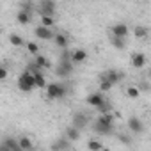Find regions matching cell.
Segmentation results:
<instances>
[{"mask_svg":"<svg viewBox=\"0 0 151 151\" xmlns=\"http://www.w3.org/2000/svg\"><path fill=\"white\" fill-rule=\"evenodd\" d=\"M86 124H87V117H86V114H82V112H75V114H73L71 126L82 130V128H86Z\"/></svg>","mask_w":151,"mask_h":151,"instance_id":"9","label":"cell"},{"mask_svg":"<svg viewBox=\"0 0 151 151\" xmlns=\"http://www.w3.org/2000/svg\"><path fill=\"white\" fill-rule=\"evenodd\" d=\"M55 45L59 46V48H62V50H68V45H69V39H68V36L66 34H55Z\"/></svg>","mask_w":151,"mask_h":151,"instance_id":"17","label":"cell"},{"mask_svg":"<svg viewBox=\"0 0 151 151\" xmlns=\"http://www.w3.org/2000/svg\"><path fill=\"white\" fill-rule=\"evenodd\" d=\"M87 147L89 151H103V142H100L98 139H91L87 142Z\"/></svg>","mask_w":151,"mask_h":151,"instance_id":"22","label":"cell"},{"mask_svg":"<svg viewBox=\"0 0 151 151\" xmlns=\"http://www.w3.org/2000/svg\"><path fill=\"white\" fill-rule=\"evenodd\" d=\"M110 41H112V46L117 48V50H124V46H126V45H124V39H121V37H114V36H112Z\"/></svg>","mask_w":151,"mask_h":151,"instance_id":"27","label":"cell"},{"mask_svg":"<svg viewBox=\"0 0 151 151\" xmlns=\"http://www.w3.org/2000/svg\"><path fill=\"white\" fill-rule=\"evenodd\" d=\"M103 77H105L112 86H117V84H119V80L123 78V75H121L117 69H107V71L103 73Z\"/></svg>","mask_w":151,"mask_h":151,"instance_id":"12","label":"cell"},{"mask_svg":"<svg viewBox=\"0 0 151 151\" xmlns=\"http://www.w3.org/2000/svg\"><path fill=\"white\" fill-rule=\"evenodd\" d=\"M25 46H27V52H29V53H32V55H39V53H37V52H39V46H37L36 43H27Z\"/></svg>","mask_w":151,"mask_h":151,"instance_id":"29","label":"cell"},{"mask_svg":"<svg viewBox=\"0 0 151 151\" xmlns=\"http://www.w3.org/2000/svg\"><path fill=\"white\" fill-rule=\"evenodd\" d=\"M34 62L41 68V69H45V68H50V62H48V59L45 57V55H36L34 57Z\"/></svg>","mask_w":151,"mask_h":151,"instance_id":"25","label":"cell"},{"mask_svg":"<svg viewBox=\"0 0 151 151\" xmlns=\"http://www.w3.org/2000/svg\"><path fill=\"white\" fill-rule=\"evenodd\" d=\"M6 78H7V69L2 68V69H0V80H6Z\"/></svg>","mask_w":151,"mask_h":151,"instance_id":"31","label":"cell"},{"mask_svg":"<svg viewBox=\"0 0 151 151\" xmlns=\"http://www.w3.org/2000/svg\"><path fill=\"white\" fill-rule=\"evenodd\" d=\"M103 151H110V149H107V147H103Z\"/></svg>","mask_w":151,"mask_h":151,"instance_id":"34","label":"cell"},{"mask_svg":"<svg viewBox=\"0 0 151 151\" xmlns=\"http://www.w3.org/2000/svg\"><path fill=\"white\" fill-rule=\"evenodd\" d=\"M66 139H68L69 142H77V140L80 139V130L75 128V126H68V130H66Z\"/></svg>","mask_w":151,"mask_h":151,"instance_id":"16","label":"cell"},{"mask_svg":"<svg viewBox=\"0 0 151 151\" xmlns=\"http://www.w3.org/2000/svg\"><path fill=\"white\" fill-rule=\"evenodd\" d=\"M50 149H52V151H68V149H69V140H68L66 137L57 139V140H53V142H52Z\"/></svg>","mask_w":151,"mask_h":151,"instance_id":"13","label":"cell"},{"mask_svg":"<svg viewBox=\"0 0 151 151\" xmlns=\"http://www.w3.org/2000/svg\"><path fill=\"white\" fill-rule=\"evenodd\" d=\"M147 34H149V30H147V27H144V25H137V27L133 29V36H135L137 39H146Z\"/></svg>","mask_w":151,"mask_h":151,"instance_id":"19","label":"cell"},{"mask_svg":"<svg viewBox=\"0 0 151 151\" xmlns=\"http://www.w3.org/2000/svg\"><path fill=\"white\" fill-rule=\"evenodd\" d=\"M34 6L32 2H20V11H27V13H32Z\"/></svg>","mask_w":151,"mask_h":151,"instance_id":"30","label":"cell"},{"mask_svg":"<svg viewBox=\"0 0 151 151\" xmlns=\"http://www.w3.org/2000/svg\"><path fill=\"white\" fill-rule=\"evenodd\" d=\"M112 87H114V86H112L105 77H103V75H101V77H100V91H101V93H109Z\"/></svg>","mask_w":151,"mask_h":151,"instance_id":"24","label":"cell"},{"mask_svg":"<svg viewBox=\"0 0 151 151\" xmlns=\"http://www.w3.org/2000/svg\"><path fill=\"white\" fill-rule=\"evenodd\" d=\"M86 59H87V52L86 50H82V48L73 50V57H71L73 64H82V62H86Z\"/></svg>","mask_w":151,"mask_h":151,"instance_id":"14","label":"cell"},{"mask_svg":"<svg viewBox=\"0 0 151 151\" xmlns=\"http://www.w3.org/2000/svg\"><path fill=\"white\" fill-rule=\"evenodd\" d=\"M86 101H87V105H91V107H94V109H100V107H101L107 100H105L103 93H101V91H98V93L89 94V96L86 98Z\"/></svg>","mask_w":151,"mask_h":151,"instance_id":"5","label":"cell"},{"mask_svg":"<svg viewBox=\"0 0 151 151\" xmlns=\"http://www.w3.org/2000/svg\"><path fill=\"white\" fill-rule=\"evenodd\" d=\"M68 89L64 84H57V82H50L48 87H46V96L50 100H62L66 96Z\"/></svg>","mask_w":151,"mask_h":151,"instance_id":"3","label":"cell"},{"mask_svg":"<svg viewBox=\"0 0 151 151\" xmlns=\"http://www.w3.org/2000/svg\"><path fill=\"white\" fill-rule=\"evenodd\" d=\"M126 96H128L130 100H137V98L140 96V89H139L137 86H128V89H126Z\"/></svg>","mask_w":151,"mask_h":151,"instance_id":"21","label":"cell"},{"mask_svg":"<svg viewBox=\"0 0 151 151\" xmlns=\"http://www.w3.org/2000/svg\"><path fill=\"white\" fill-rule=\"evenodd\" d=\"M130 62H132V66H133L135 69H142V68L146 66V55L140 53V52H135V53L132 55Z\"/></svg>","mask_w":151,"mask_h":151,"instance_id":"11","label":"cell"},{"mask_svg":"<svg viewBox=\"0 0 151 151\" xmlns=\"http://www.w3.org/2000/svg\"><path fill=\"white\" fill-rule=\"evenodd\" d=\"M2 144H4L6 147H9L11 151H23L22 146H20V142H18V139H13V137H6Z\"/></svg>","mask_w":151,"mask_h":151,"instance_id":"15","label":"cell"},{"mask_svg":"<svg viewBox=\"0 0 151 151\" xmlns=\"http://www.w3.org/2000/svg\"><path fill=\"white\" fill-rule=\"evenodd\" d=\"M71 73H73V62H60L59 60V64L55 68V75H57V77L68 78V77H71Z\"/></svg>","mask_w":151,"mask_h":151,"instance_id":"4","label":"cell"},{"mask_svg":"<svg viewBox=\"0 0 151 151\" xmlns=\"http://www.w3.org/2000/svg\"><path fill=\"white\" fill-rule=\"evenodd\" d=\"M18 142H20V146H22V149L23 151H32V140L29 139V137H20L18 139Z\"/></svg>","mask_w":151,"mask_h":151,"instance_id":"23","label":"cell"},{"mask_svg":"<svg viewBox=\"0 0 151 151\" xmlns=\"http://www.w3.org/2000/svg\"><path fill=\"white\" fill-rule=\"evenodd\" d=\"M128 25L126 23H116V25H112L110 27V32H112V36L114 37H121V39H124L126 36H128Z\"/></svg>","mask_w":151,"mask_h":151,"instance_id":"8","label":"cell"},{"mask_svg":"<svg viewBox=\"0 0 151 151\" xmlns=\"http://www.w3.org/2000/svg\"><path fill=\"white\" fill-rule=\"evenodd\" d=\"M34 36H36L37 39H43V41L55 39V34L52 32V29H46V27H43V25L36 27V30H34Z\"/></svg>","mask_w":151,"mask_h":151,"instance_id":"6","label":"cell"},{"mask_svg":"<svg viewBox=\"0 0 151 151\" xmlns=\"http://www.w3.org/2000/svg\"><path fill=\"white\" fill-rule=\"evenodd\" d=\"M34 78H36V87H37V89H46V87H48V82H46V78H45L43 73L34 75Z\"/></svg>","mask_w":151,"mask_h":151,"instance_id":"20","label":"cell"},{"mask_svg":"<svg viewBox=\"0 0 151 151\" xmlns=\"http://www.w3.org/2000/svg\"><path fill=\"white\" fill-rule=\"evenodd\" d=\"M9 41H11V45H13V46H23V45H25L23 37H22V36H18V34H11V36H9Z\"/></svg>","mask_w":151,"mask_h":151,"instance_id":"26","label":"cell"},{"mask_svg":"<svg viewBox=\"0 0 151 151\" xmlns=\"http://www.w3.org/2000/svg\"><path fill=\"white\" fill-rule=\"evenodd\" d=\"M16 20H18V23H20V25H29V23L32 22V13L20 11V13L16 14Z\"/></svg>","mask_w":151,"mask_h":151,"instance_id":"18","label":"cell"},{"mask_svg":"<svg viewBox=\"0 0 151 151\" xmlns=\"http://www.w3.org/2000/svg\"><path fill=\"white\" fill-rule=\"evenodd\" d=\"M39 14L41 16H52L55 14V4L50 2V0H43V2L39 4Z\"/></svg>","mask_w":151,"mask_h":151,"instance_id":"7","label":"cell"},{"mask_svg":"<svg viewBox=\"0 0 151 151\" xmlns=\"http://www.w3.org/2000/svg\"><path fill=\"white\" fill-rule=\"evenodd\" d=\"M41 25L46 27V29H52V27L55 25V20H53L52 16H41Z\"/></svg>","mask_w":151,"mask_h":151,"instance_id":"28","label":"cell"},{"mask_svg":"<svg viewBox=\"0 0 151 151\" xmlns=\"http://www.w3.org/2000/svg\"><path fill=\"white\" fill-rule=\"evenodd\" d=\"M0 151H11V149H9V147H6V146L2 144V146H0Z\"/></svg>","mask_w":151,"mask_h":151,"instance_id":"32","label":"cell"},{"mask_svg":"<svg viewBox=\"0 0 151 151\" xmlns=\"http://www.w3.org/2000/svg\"><path fill=\"white\" fill-rule=\"evenodd\" d=\"M96 133L100 135H110L114 132V114H101L96 123H94V128H93Z\"/></svg>","mask_w":151,"mask_h":151,"instance_id":"1","label":"cell"},{"mask_svg":"<svg viewBox=\"0 0 151 151\" xmlns=\"http://www.w3.org/2000/svg\"><path fill=\"white\" fill-rule=\"evenodd\" d=\"M128 130L132 133H142L144 132V123L139 117H130L128 119Z\"/></svg>","mask_w":151,"mask_h":151,"instance_id":"10","label":"cell"},{"mask_svg":"<svg viewBox=\"0 0 151 151\" xmlns=\"http://www.w3.org/2000/svg\"><path fill=\"white\" fill-rule=\"evenodd\" d=\"M18 89L22 93H30L32 89H36V78H34L32 73L23 71L20 75V78H18Z\"/></svg>","mask_w":151,"mask_h":151,"instance_id":"2","label":"cell"},{"mask_svg":"<svg viewBox=\"0 0 151 151\" xmlns=\"http://www.w3.org/2000/svg\"><path fill=\"white\" fill-rule=\"evenodd\" d=\"M147 75H149V78H151V68H149V71H147Z\"/></svg>","mask_w":151,"mask_h":151,"instance_id":"33","label":"cell"}]
</instances>
